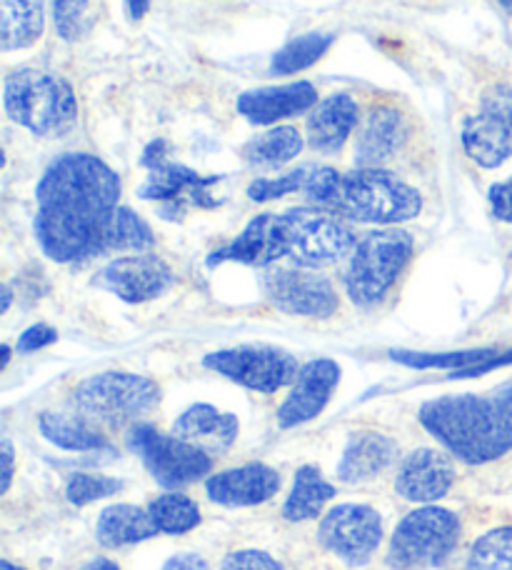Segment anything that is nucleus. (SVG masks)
<instances>
[{"label": "nucleus", "instance_id": "f257e3e1", "mask_svg": "<svg viewBox=\"0 0 512 570\" xmlns=\"http://www.w3.org/2000/svg\"><path fill=\"white\" fill-rule=\"evenodd\" d=\"M120 178L90 153H66L36 188V238L56 263H83L112 250Z\"/></svg>", "mask_w": 512, "mask_h": 570}, {"label": "nucleus", "instance_id": "f03ea898", "mask_svg": "<svg viewBox=\"0 0 512 570\" xmlns=\"http://www.w3.org/2000/svg\"><path fill=\"white\" fill-rule=\"evenodd\" d=\"M303 190L317 210L357 223L393 226L423 210V196L383 168H357L353 173L315 168Z\"/></svg>", "mask_w": 512, "mask_h": 570}, {"label": "nucleus", "instance_id": "7ed1b4c3", "mask_svg": "<svg viewBox=\"0 0 512 570\" xmlns=\"http://www.w3.org/2000/svg\"><path fill=\"white\" fill-rule=\"evenodd\" d=\"M417 419L430 435L465 463L498 461L512 448V413L495 395H445L427 401Z\"/></svg>", "mask_w": 512, "mask_h": 570}, {"label": "nucleus", "instance_id": "20e7f679", "mask_svg": "<svg viewBox=\"0 0 512 570\" xmlns=\"http://www.w3.org/2000/svg\"><path fill=\"white\" fill-rule=\"evenodd\" d=\"M3 106L18 126L40 138L63 136L78 120V100L68 80L36 68L6 76Z\"/></svg>", "mask_w": 512, "mask_h": 570}, {"label": "nucleus", "instance_id": "39448f33", "mask_svg": "<svg viewBox=\"0 0 512 570\" xmlns=\"http://www.w3.org/2000/svg\"><path fill=\"white\" fill-rule=\"evenodd\" d=\"M160 403L156 381L136 373L108 371L76 385L73 409L93 425L126 428L138 423Z\"/></svg>", "mask_w": 512, "mask_h": 570}, {"label": "nucleus", "instance_id": "423d86ee", "mask_svg": "<svg viewBox=\"0 0 512 570\" xmlns=\"http://www.w3.org/2000/svg\"><path fill=\"white\" fill-rule=\"evenodd\" d=\"M413 256L407 230H373L357 243L345 273V291L361 308L381 303Z\"/></svg>", "mask_w": 512, "mask_h": 570}, {"label": "nucleus", "instance_id": "0eeeda50", "mask_svg": "<svg viewBox=\"0 0 512 570\" xmlns=\"http://www.w3.org/2000/svg\"><path fill=\"white\" fill-rule=\"evenodd\" d=\"M460 541V518L447 508L427 505L407 513L395 528L387 566L393 570H427L443 566Z\"/></svg>", "mask_w": 512, "mask_h": 570}, {"label": "nucleus", "instance_id": "6e6552de", "mask_svg": "<svg viewBox=\"0 0 512 570\" xmlns=\"http://www.w3.org/2000/svg\"><path fill=\"white\" fill-rule=\"evenodd\" d=\"M142 166L148 168L146 186L138 190L140 198L156 200L163 206V216L176 220L183 216L186 206L198 208H215L220 206L223 198L213 196V186L218 183V176H200L186 166H178L166 158V142H150L140 158Z\"/></svg>", "mask_w": 512, "mask_h": 570}, {"label": "nucleus", "instance_id": "1a4fd4ad", "mask_svg": "<svg viewBox=\"0 0 512 570\" xmlns=\"http://www.w3.org/2000/svg\"><path fill=\"white\" fill-rule=\"evenodd\" d=\"M288 256L301 268H323L355 250V233L325 210L293 208L283 213Z\"/></svg>", "mask_w": 512, "mask_h": 570}, {"label": "nucleus", "instance_id": "9d476101", "mask_svg": "<svg viewBox=\"0 0 512 570\" xmlns=\"http://www.w3.org/2000/svg\"><path fill=\"white\" fill-rule=\"evenodd\" d=\"M203 365L258 393L280 391L283 385L295 383L301 373L298 361L288 351L273 348V345H240V348L215 351L205 355Z\"/></svg>", "mask_w": 512, "mask_h": 570}, {"label": "nucleus", "instance_id": "9b49d317", "mask_svg": "<svg viewBox=\"0 0 512 570\" xmlns=\"http://www.w3.org/2000/svg\"><path fill=\"white\" fill-rule=\"evenodd\" d=\"M128 443L163 488L196 483L213 465L203 448L180 441L178 435H163L152 425H132Z\"/></svg>", "mask_w": 512, "mask_h": 570}, {"label": "nucleus", "instance_id": "f8f14e48", "mask_svg": "<svg viewBox=\"0 0 512 570\" xmlns=\"http://www.w3.org/2000/svg\"><path fill=\"white\" fill-rule=\"evenodd\" d=\"M463 146L483 168H498L512 156V86L498 83L480 98V114L463 126Z\"/></svg>", "mask_w": 512, "mask_h": 570}, {"label": "nucleus", "instance_id": "ddd939ff", "mask_svg": "<svg viewBox=\"0 0 512 570\" xmlns=\"http://www.w3.org/2000/svg\"><path fill=\"white\" fill-rule=\"evenodd\" d=\"M317 541L343 563L365 566L383 541V518L371 505H337L323 518Z\"/></svg>", "mask_w": 512, "mask_h": 570}, {"label": "nucleus", "instance_id": "4468645a", "mask_svg": "<svg viewBox=\"0 0 512 570\" xmlns=\"http://www.w3.org/2000/svg\"><path fill=\"white\" fill-rule=\"evenodd\" d=\"M275 308L305 318H331L337 311V293L333 283L311 268H280L265 278Z\"/></svg>", "mask_w": 512, "mask_h": 570}, {"label": "nucleus", "instance_id": "2eb2a0df", "mask_svg": "<svg viewBox=\"0 0 512 570\" xmlns=\"http://www.w3.org/2000/svg\"><path fill=\"white\" fill-rule=\"evenodd\" d=\"M93 283L126 303H146L170 288L173 271L166 261L152 253H138V256L108 263Z\"/></svg>", "mask_w": 512, "mask_h": 570}, {"label": "nucleus", "instance_id": "dca6fc26", "mask_svg": "<svg viewBox=\"0 0 512 570\" xmlns=\"http://www.w3.org/2000/svg\"><path fill=\"white\" fill-rule=\"evenodd\" d=\"M341 383V365L331 358H317L305 363L298 379L293 383V391L278 411V425L288 431L293 425H301L317 419L331 401L335 385Z\"/></svg>", "mask_w": 512, "mask_h": 570}, {"label": "nucleus", "instance_id": "f3484780", "mask_svg": "<svg viewBox=\"0 0 512 570\" xmlns=\"http://www.w3.org/2000/svg\"><path fill=\"white\" fill-rule=\"evenodd\" d=\"M288 256V240H285L283 216H255L248 228L228 246L210 253L208 266L218 263H243V266H270V263Z\"/></svg>", "mask_w": 512, "mask_h": 570}, {"label": "nucleus", "instance_id": "a211bd4d", "mask_svg": "<svg viewBox=\"0 0 512 570\" xmlns=\"http://www.w3.org/2000/svg\"><path fill=\"white\" fill-rule=\"evenodd\" d=\"M317 106V90L307 80H295L288 86L255 88L238 98V114L253 126H273L285 118L303 116Z\"/></svg>", "mask_w": 512, "mask_h": 570}, {"label": "nucleus", "instance_id": "6ab92c4d", "mask_svg": "<svg viewBox=\"0 0 512 570\" xmlns=\"http://www.w3.org/2000/svg\"><path fill=\"white\" fill-rule=\"evenodd\" d=\"M455 483V468L450 458L423 448V451L410 453L395 478V491L405 501L413 503H433L443 498Z\"/></svg>", "mask_w": 512, "mask_h": 570}, {"label": "nucleus", "instance_id": "aec40b11", "mask_svg": "<svg viewBox=\"0 0 512 570\" xmlns=\"http://www.w3.org/2000/svg\"><path fill=\"white\" fill-rule=\"evenodd\" d=\"M205 491H208L210 501L218 505H258L280 491V475L268 465L250 463L208 478Z\"/></svg>", "mask_w": 512, "mask_h": 570}, {"label": "nucleus", "instance_id": "412c9836", "mask_svg": "<svg viewBox=\"0 0 512 570\" xmlns=\"http://www.w3.org/2000/svg\"><path fill=\"white\" fill-rule=\"evenodd\" d=\"M357 124H361V108L351 96H327L307 116V142L321 153H337Z\"/></svg>", "mask_w": 512, "mask_h": 570}, {"label": "nucleus", "instance_id": "4be33fe9", "mask_svg": "<svg viewBox=\"0 0 512 570\" xmlns=\"http://www.w3.org/2000/svg\"><path fill=\"white\" fill-rule=\"evenodd\" d=\"M173 435L180 441L203 448V451H223L238 438V419L220 413L208 403L190 405V409L173 423Z\"/></svg>", "mask_w": 512, "mask_h": 570}, {"label": "nucleus", "instance_id": "5701e85b", "mask_svg": "<svg viewBox=\"0 0 512 570\" xmlns=\"http://www.w3.org/2000/svg\"><path fill=\"white\" fill-rule=\"evenodd\" d=\"M405 140V118L397 108L381 106L367 116L357 138V163L361 168H375L393 158Z\"/></svg>", "mask_w": 512, "mask_h": 570}, {"label": "nucleus", "instance_id": "b1692460", "mask_svg": "<svg viewBox=\"0 0 512 570\" xmlns=\"http://www.w3.org/2000/svg\"><path fill=\"white\" fill-rule=\"evenodd\" d=\"M397 448L381 433H355L345 445L343 461L337 465V475L345 483H365L381 475L395 461Z\"/></svg>", "mask_w": 512, "mask_h": 570}, {"label": "nucleus", "instance_id": "393cba45", "mask_svg": "<svg viewBox=\"0 0 512 570\" xmlns=\"http://www.w3.org/2000/svg\"><path fill=\"white\" fill-rule=\"evenodd\" d=\"M46 30L43 0H0V50L36 46Z\"/></svg>", "mask_w": 512, "mask_h": 570}, {"label": "nucleus", "instance_id": "a878e982", "mask_svg": "<svg viewBox=\"0 0 512 570\" xmlns=\"http://www.w3.org/2000/svg\"><path fill=\"white\" fill-rule=\"evenodd\" d=\"M38 428L50 443L63 448V451L73 453H90V451H108V441L93 423H88L80 415L68 413H53L46 411L40 413Z\"/></svg>", "mask_w": 512, "mask_h": 570}, {"label": "nucleus", "instance_id": "bb28decb", "mask_svg": "<svg viewBox=\"0 0 512 570\" xmlns=\"http://www.w3.org/2000/svg\"><path fill=\"white\" fill-rule=\"evenodd\" d=\"M156 533L160 531L152 523L150 511L138 505H110L98 518V541L108 548L148 541Z\"/></svg>", "mask_w": 512, "mask_h": 570}, {"label": "nucleus", "instance_id": "cd10ccee", "mask_svg": "<svg viewBox=\"0 0 512 570\" xmlns=\"http://www.w3.org/2000/svg\"><path fill=\"white\" fill-rule=\"evenodd\" d=\"M333 498H335V488L325 481L321 471L313 465H303L298 475H295L288 501L283 505V515L293 523L311 521V518L321 515L325 503L333 501Z\"/></svg>", "mask_w": 512, "mask_h": 570}, {"label": "nucleus", "instance_id": "c85d7f7f", "mask_svg": "<svg viewBox=\"0 0 512 570\" xmlns=\"http://www.w3.org/2000/svg\"><path fill=\"white\" fill-rule=\"evenodd\" d=\"M303 138L298 128L293 126H278L270 128L268 134L253 138L248 146L243 148V156L248 158L253 166L263 168H278L283 163H291L295 156H301Z\"/></svg>", "mask_w": 512, "mask_h": 570}, {"label": "nucleus", "instance_id": "c756f323", "mask_svg": "<svg viewBox=\"0 0 512 570\" xmlns=\"http://www.w3.org/2000/svg\"><path fill=\"white\" fill-rule=\"evenodd\" d=\"M333 40H335L333 33H305V36L293 38L288 46L280 48L278 53L273 56L270 73L273 76L301 73V70L311 68L327 53V48L333 46Z\"/></svg>", "mask_w": 512, "mask_h": 570}, {"label": "nucleus", "instance_id": "7c9ffc66", "mask_svg": "<svg viewBox=\"0 0 512 570\" xmlns=\"http://www.w3.org/2000/svg\"><path fill=\"white\" fill-rule=\"evenodd\" d=\"M148 511L160 533H170V535L188 533L200 523L198 505L193 503L188 495H180V493H166L156 498Z\"/></svg>", "mask_w": 512, "mask_h": 570}, {"label": "nucleus", "instance_id": "2f4dec72", "mask_svg": "<svg viewBox=\"0 0 512 570\" xmlns=\"http://www.w3.org/2000/svg\"><path fill=\"white\" fill-rule=\"evenodd\" d=\"M498 351L493 348H473V351H453V353H417V351H391V358L410 365V368H443V371H465L473 365L493 358Z\"/></svg>", "mask_w": 512, "mask_h": 570}, {"label": "nucleus", "instance_id": "473e14b6", "mask_svg": "<svg viewBox=\"0 0 512 570\" xmlns=\"http://www.w3.org/2000/svg\"><path fill=\"white\" fill-rule=\"evenodd\" d=\"M467 570H512V525L480 535L470 548Z\"/></svg>", "mask_w": 512, "mask_h": 570}, {"label": "nucleus", "instance_id": "72a5a7b5", "mask_svg": "<svg viewBox=\"0 0 512 570\" xmlns=\"http://www.w3.org/2000/svg\"><path fill=\"white\" fill-rule=\"evenodd\" d=\"M152 230L146 220L136 216L130 208L118 210L116 230H112V250H148L152 248Z\"/></svg>", "mask_w": 512, "mask_h": 570}, {"label": "nucleus", "instance_id": "f704fd0d", "mask_svg": "<svg viewBox=\"0 0 512 570\" xmlns=\"http://www.w3.org/2000/svg\"><path fill=\"white\" fill-rule=\"evenodd\" d=\"M122 488L120 481L116 478H106V475H88V473H78L68 481L66 495L73 505H88L93 501H100V498H108L112 493H118Z\"/></svg>", "mask_w": 512, "mask_h": 570}, {"label": "nucleus", "instance_id": "c9c22d12", "mask_svg": "<svg viewBox=\"0 0 512 570\" xmlns=\"http://www.w3.org/2000/svg\"><path fill=\"white\" fill-rule=\"evenodd\" d=\"M311 173H313V168H298V170L288 173V176L275 178V180L258 178V180H253L250 186H248V196L255 203L283 198V196H288V193H295V190L305 188V183H307V178H311Z\"/></svg>", "mask_w": 512, "mask_h": 570}, {"label": "nucleus", "instance_id": "e433bc0d", "mask_svg": "<svg viewBox=\"0 0 512 570\" xmlns=\"http://www.w3.org/2000/svg\"><path fill=\"white\" fill-rule=\"evenodd\" d=\"M53 23L58 36L73 43L83 33V20L88 13V0H50Z\"/></svg>", "mask_w": 512, "mask_h": 570}, {"label": "nucleus", "instance_id": "4c0bfd02", "mask_svg": "<svg viewBox=\"0 0 512 570\" xmlns=\"http://www.w3.org/2000/svg\"><path fill=\"white\" fill-rule=\"evenodd\" d=\"M220 570H283V566L265 551H233L223 558Z\"/></svg>", "mask_w": 512, "mask_h": 570}, {"label": "nucleus", "instance_id": "58836bf2", "mask_svg": "<svg viewBox=\"0 0 512 570\" xmlns=\"http://www.w3.org/2000/svg\"><path fill=\"white\" fill-rule=\"evenodd\" d=\"M56 338H58L56 328H50V325H46V323H38V325H33V328H28L23 335H20L18 351L33 353V351L46 348V345H50V343H56Z\"/></svg>", "mask_w": 512, "mask_h": 570}, {"label": "nucleus", "instance_id": "ea45409f", "mask_svg": "<svg viewBox=\"0 0 512 570\" xmlns=\"http://www.w3.org/2000/svg\"><path fill=\"white\" fill-rule=\"evenodd\" d=\"M490 198V208H493L498 220L512 223V178L505 183H495L488 193Z\"/></svg>", "mask_w": 512, "mask_h": 570}, {"label": "nucleus", "instance_id": "a19ab883", "mask_svg": "<svg viewBox=\"0 0 512 570\" xmlns=\"http://www.w3.org/2000/svg\"><path fill=\"white\" fill-rule=\"evenodd\" d=\"M512 363V351H505V353H495L493 358H488L485 363L480 365H473V368H465V371H455L450 379H477V375H485L490 371L495 368H503V365H510Z\"/></svg>", "mask_w": 512, "mask_h": 570}, {"label": "nucleus", "instance_id": "79ce46f5", "mask_svg": "<svg viewBox=\"0 0 512 570\" xmlns=\"http://www.w3.org/2000/svg\"><path fill=\"white\" fill-rule=\"evenodd\" d=\"M163 570H210L205 558H200L198 553H180L173 556L170 561L163 566Z\"/></svg>", "mask_w": 512, "mask_h": 570}, {"label": "nucleus", "instance_id": "37998d69", "mask_svg": "<svg viewBox=\"0 0 512 570\" xmlns=\"http://www.w3.org/2000/svg\"><path fill=\"white\" fill-rule=\"evenodd\" d=\"M0 455H3V483H0V491H8L10 481H13V445L10 441H3L0 445Z\"/></svg>", "mask_w": 512, "mask_h": 570}, {"label": "nucleus", "instance_id": "c03bdc74", "mask_svg": "<svg viewBox=\"0 0 512 570\" xmlns=\"http://www.w3.org/2000/svg\"><path fill=\"white\" fill-rule=\"evenodd\" d=\"M126 6H128V16H130L132 20H140L142 16L148 13L150 0H126Z\"/></svg>", "mask_w": 512, "mask_h": 570}, {"label": "nucleus", "instance_id": "a18cd8bd", "mask_svg": "<svg viewBox=\"0 0 512 570\" xmlns=\"http://www.w3.org/2000/svg\"><path fill=\"white\" fill-rule=\"evenodd\" d=\"M495 399L505 405V409L512 413V383L503 385V389L495 391Z\"/></svg>", "mask_w": 512, "mask_h": 570}, {"label": "nucleus", "instance_id": "49530a36", "mask_svg": "<svg viewBox=\"0 0 512 570\" xmlns=\"http://www.w3.org/2000/svg\"><path fill=\"white\" fill-rule=\"evenodd\" d=\"M83 570H120V568L112 561H108V558H96V561H90L88 566H83Z\"/></svg>", "mask_w": 512, "mask_h": 570}, {"label": "nucleus", "instance_id": "de8ad7c7", "mask_svg": "<svg viewBox=\"0 0 512 570\" xmlns=\"http://www.w3.org/2000/svg\"><path fill=\"white\" fill-rule=\"evenodd\" d=\"M0 293H3V303H0V313H6V311L10 308V301H13V293H10L8 285H3V291H0Z\"/></svg>", "mask_w": 512, "mask_h": 570}, {"label": "nucleus", "instance_id": "09e8293b", "mask_svg": "<svg viewBox=\"0 0 512 570\" xmlns=\"http://www.w3.org/2000/svg\"><path fill=\"white\" fill-rule=\"evenodd\" d=\"M0 570H26V568H18V566H13V563L3 561V563H0Z\"/></svg>", "mask_w": 512, "mask_h": 570}, {"label": "nucleus", "instance_id": "8fccbe9b", "mask_svg": "<svg viewBox=\"0 0 512 570\" xmlns=\"http://www.w3.org/2000/svg\"><path fill=\"white\" fill-rule=\"evenodd\" d=\"M498 3L503 6V8H508V10H512V0H498Z\"/></svg>", "mask_w": 512, "mask_h": 570}]
</instances>
